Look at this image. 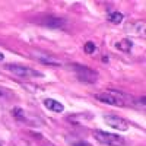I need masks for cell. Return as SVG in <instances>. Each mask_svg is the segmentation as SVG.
Here are the masks:
<instances>
[{
    "label": "cell",
    "instance_id": "cell-1",
    "mask_svg": "<svg viewBox=\"0 0 146 146\" xmlns=\"http://www.w3.org/2000/svg\"><path fill=\"white\" fill-rule=\"evenodd\" d=\"M94 137H95V140H98L100 143L107 145V146H124L126 145L124 137L115 135V133L105 131V130H95Z\"/></svg>",
    "mask_w": 146,
    "mask_h": 146
},
{
    "label": "cell",
    "instance_id": "cell-2",
    "mask_svg": "<svg viewBox=\"0 0 146 146\" xmlns=\"http://www.w3.org/2000/svg\"><path fill=\"white\" fill-rule=\"evenodd\" d=\"M72 69H73V72H75L78 80H80L83 83H95L96 80H98V73L91 67L75 63V64H72Z\"/></svg>",
    "mask_w": 146,
    "mask_h": 146
},
{
    "label": "cell",
    "instance_id": "cell-3",
    "mask_svg": "<svg viewBox=\"0 0 146 146\" xmlns=\"http://www.w3.org/2000/svg\"><path fill=\"white\" fill-rule=\"evenodd\" d=\"M96 100L108 104V105H115V107H124L126 105V100L124 95L117 91H105V92H100L96 94Z\"/></svg>",
    "mask_w": 146,
    "mask_h": 146
},
{
    "label": "cell",
    "instance_id": "cell-4",
    "mask_svg": "<svg viewBox=\"0 0 146 146\" xmlns=\"http://www.w3.org/2000/svg\"><path fill=\"white\" fill-rule=\"evenodd\" d=\"M6 70H9L10 73L19 76V78H34V76H42L41 73L35 72L34 69L31 67H27V66H22V64H18V63H9L5 66Z\"/></svg>",
    "mask_w": 146,
    "mask_h": 146
},
{
    "label": "cell",
    "instance_id": "cell-5",
    "mask_svg": "<svg viewBox=\"0 0 146 146\" xmlns=\"http://www.w3.org/2000/svg\"><path fill=\"white\" fill-rule=\"evenodd\" d=\"M104 121H105V124L110 126L111 129H115V130H120V131H127L130 124H129V121L124 120V118H121L118 115H114V114H107L104 115Z\"/></svg>",
    "mask_w": 146,
    "mask_h": 146
},
{
    "label": "cell",
    "instance_id": "cell-6",
    "mask_svg": "<svg viewBox=\"0 0 146 146\" xmlns=\"http://www.w3.org/2000/svg\"><path fill=\"white\" fill-rule=\"evenodd\" d=\"M67 21L64 18H60V16H54V15H48L42 19V25H45L47 28H53V29H57V28H64L66 27Z\"/></svg>",
    "mask_w": 146,
    "mask_h": 146
},
{
    "label": "cell",
    "instance_id": "cell-7",
    "mask_svg": "<svg viewBox=\"0 0 146 146\" xmlns=\"http://www.w3.org/2000/svg\"><path fill=\"white\" fill-rule=\"evenodd\" d=\"M44 105H45L47 110H50V111H53V113H63L64 111V105L62 102L53 100V98L44 100Z\"/></svg>",
    "mask_w": 146,
    "mask_h": 146
},
{
    "label": "cell",
    "instance_id": "cell-8",
    "mask_svg": "<svg viewBox=\"0 0 146 146\" xmlns=\"http://www.w3.org/2000/svg\"><path fill=\"white\" fill-rule=\"evenodd\" d=\"M36 60L42 64H47V66H62L60 60L56 58V57H51V56H45V54H35Z\"/></svg>",
    "mask_w": 146,
    "mask_h": 146
},
{
    "label": "cell",
    "instance_id": "cell-9",
    "mask_svg": "<svg viewBox=\"0 0 146 146\" xmlns=\"http://www.w3.org/2000/svg\"><path fill=\"white\" fill-rule=\"evenodd\" d=\"M131 41L129 40V38H124V40H120V41H117L115 42V47L118 48L120 51H124V53H129L130 50H131Z\"/></svg>",
    "mask_w": 146,
    "mask_h": 146
},
{
    "label": "cell",
    "instance_id": "cell-10",
    "mask_svg": "<svg viewBox=\"0 0 146 146\" xmlns=\"http://www.w3.org/2000/svg\"><path fill=\"white\" fill-rule=\"evenodd\" d=\"M108 21L111 23H121V21H123V13H120V12H110Z\"/></svg>",
    "mask_w": 146,
    "mask_h": 146
},
{
    "label": "cell",
    "instance_id": "cell-11",
    "mask_svg": "<svg viewBox=\"0 0 146 146\" xmlns=\"http://www.w3.org/2000/svg\"><path fill=\"white\" fill-rule=\"evenodd\" d=\"M83 51L86 53V54H94L96 51V45L92 42V41H88L86 44L83 45Z\"/></svg>",
    "mask_w": 146,
    "mask_h": 146
},
{
    "label": "cell",
    "instance_id": "cell-12",
    "mask_svg": "<svg viewBox=\"0 0 146 146\" xmlns=\"http://www.w3.org/2000/svg\"><path fill=\"white\" fill-rule=\"evenodd\" d=\"M69 143L72 146H92L91 143H88L86 140H80V139H72L69 140Z\"/></svg>",
    "mask_w": 146,
    "mask_h": 146
},
{
    "label": "cell",
    "instance_id": "cell-13",
    "mask_svg": "<svg viewBox=\"0 0 146 146\" xmlns=\"http://www.w3.org/2000/svg\"><path fill=\"white\" fill-rule=\"evenodd\" d=\"M12 95V92L6 88H2L0 86V98H9V96Z\"/></svg>",
    "mask_w": 146,
    "mask_h": 146
},
{
    "label": "cell",
    "instance_id": "cell-14",
    "mask_svg": "<svg viewBox=\"0 0 146 146\" xmlns=\"http://www.w3.org/2000/svg\"><path fill=\"white\" fill-rule=\"evenodd\" d=\"M15 115H16V118L18 120H21V121H23V120H25V114H23V111H22V110L21 108H15Z\"/></svg>",
    "mask_w": 146,
    "mask_h": 146
},
{
    "label": "cell",
    "instance_id": "cell-15",
    "mask_svg": "<svg viewBox=\"0 0 146 146\" xmlns=\"http://www.w3.org/2000/svg\"><path fill=\"white\" fill-rule=\"evenodd\" d=\"M5 60V56H3V53H0V62H3Z\"/></svg>",
    "mask_w": 146,
    "mask_h": 146
},
{
    "label": "cell",
    "instance_id": "cell-16",
    "mask_svg": "<svg viewBox=\"0 0 146 146\" xmlns=\"http://www.w3.org/2000/svg\"><path fill=\"white\" fill-rule=\"evenodd\" d=\"M0 146H2V143H0Z\"/></svg>",
    "mask_w": 146,
    "mask_h": 146
}]
</instances>
